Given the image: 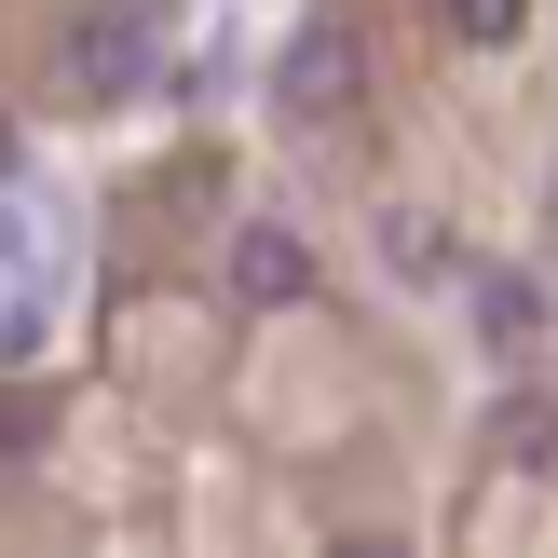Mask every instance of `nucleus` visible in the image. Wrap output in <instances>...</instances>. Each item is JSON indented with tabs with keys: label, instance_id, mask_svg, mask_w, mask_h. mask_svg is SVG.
<instances>
[{
	"label": "nucleus",
	"instance_id": "f257e3e1",
	"mask_svg": "<svg viewBox=\"0 0 558 558\" xmlns=\"http://www.w3.org/2000/svg\"><path fill=\"white\" fill-rule=\"evenodd\" d=\"M163 54V0H96V14L69 27V82L82 96H136Z\"/></svg>",
	"mask_w": 558,
	"mask_h": 558
},
{
	"label": "nucleus",
	"instance_id": "f03ea898",
	"mask_svg": "<svg viewBox=\"0 0 558 558\" xmlns=\"http://www.w3.org/2000/svg\"><path fill=\"white\" fill-rule=\"evenodd\" d=\"M354 96H368V54H354V27H300V41L272 54V109H287V123H341Z\"/></svg>",
	"mask_w": 558,
	"mask_h": 558
},
{
	"label": "nucleus",
	"instance_id": "7ed1b4c3",
	"mask_svg": "<svg viewBox=\"0 0 558 558\" xmlns=\"http://www.w3.org/2000/svg\"><path fill=\"white\" fill-rule=\"evenodd\" d=\"M232 300H259V314L314 300V245H300V232H272V218H245V232H232Z\"/></svg>",
	"mask_w": 558,
	"mask_h": 558
},
{
	"label": "nucleus",
	"instance_id": "20e7f679",
	"mask_svg": "<svg viewBox=\"0 0 558 558\" xmlns=\"http://www.w3.org/2000/svg\"><path fill=\"white\" fill-rule=\"evenodd\" d=\"M368 245H381V272H396V287H463V245L436 232L423 205H381V218H368Z\"/></svg>",
	"mask_w": 558,
	"mask_h": 558
},
{
	"label": "nucleus",
	"instance_id": "39448f33",
	"mask_svg": "<svg viewBox=\"0 0 558 558\" xmlns=\"http://www.w3.org/2000/svg\"><path fill=\"white\" fill-rule=\"evenodd\" d=\"M477 341L490 354H532L545 341V287H532V272H490L477 259Z\"/></svg>",
	"mask_w": 558,
	"mask_h": 558
},
{
	"label": "nucleus",
	"instance_id": "423d86ee",
	"mask_svg": "<svg viewBox=\"0 0 558 558\" xmlns=\"http://www.w3.org/2000/svg\"><path fill=\"white\" fill-rule=\"evenodd\" d=\"M490 450H505V463L558 450V409H545V396H505V409H490Z\"/></svg>",
	"mask_w": 558,
	"mask_h": 558
},
{
	"label": "nucleus",
	"instance_id": "0eeeda50",
	"mask_svg": "<svg viewBox=\"0 0 558 558\" xmlns=\"http://www.w3.org/2000/svg\"><path fill=\"white\" fill-rule=\"evenodd\" d=\"M436 14H450V41H518L532 0H436Z\"/></svg>",
	"mask_w": 558,
	"mask_h": 558
},
{
	"label": "nucleus",
	"instance_id": "6e6552de",
	"mask_svg": "<svg viewBox=\"0 0 558 558\" xmlns=\"http://www.w3.org/2000/svg\"><path fill=\"white\" fill-rule=\"evenodd\" d=\"M0 178H14V123H0Z\"/></svg>",
	"mask_w": 558,
	"mask_h": 558
},
{
	"label": "nucleus",
	"instance_id": "1a4fd4ad",
	"mask_svg": "<svg viewBox=\"0 0 558 558\" xmlns=\"http://www.w3.org/2000/svg\"><path fill=\"white\" fill-rule=\"evenodd\" d=\"M545 232H558V191H545Z\"/></svg>",
	"mask_w": 558,
	"mask_h": 558
}]
</instances>
